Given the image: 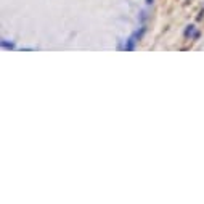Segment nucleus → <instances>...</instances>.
Instances as JSON below:
<instances>
[{
    "instance_id": "f257e3e1",
    "label": "nucleus",
    "mask_w": 204,
    "mask_h": 204,
    "mask_svg": "<svg viewBox=\"0 0 204 204\" xmlns=\"http://www.w3.org/2000/svg\"><path fill=\"white\" fill-rule=\"evenodd\" d=\"M133 44H135V37H130L129 42L125 44V50H133Z\"/></svg>"
},
{
    "instance_id": "f03ea898",
    "label": "nucleus",
    "mask_w": 204,
    "mask_h": 204,
    "mask_svg": "<svg viewBox=\"0 0 204 204\" xmlns=\"http://www.w3.org/2000/svg\"><path fill=\"white\" fill-rule=\"evenodd\" d=\"M2 45H3V47H5V48H13V47H15L13 44H7V42H5V40H3V42H2Z\"/></svg>"
},
{
    "instance_id": "7ed1b4c3",
    "label": "nucleus",
    "mask_w": 204,
    "mask_h": 204,
    "mask_svg": "<svg viewBox=\"0 0 204 204\" xmlns=\"http://www.w3.org/2000/svg\"><path fill=\"white\" fill-rule=\"evenodd\" d=\"M153 2V0H146V3H151Z\"/></svg>"
}]
</instances>
